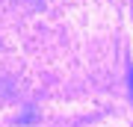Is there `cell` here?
<instances>
[{
  "label": "cell",
  "mask_w": 133,
  "mask_h": 127,
  "mask_svg": "<svg viewBox=\"0 0 133 127\" xmlns=\"http://www.w3.org/2000/svg\"><path fill=\"white\" fill-rule=\"evenodd\" d=\"M130 95H133V71H130Z\"/></svg>",
  "instance_id": "1"
}]
</instances>
